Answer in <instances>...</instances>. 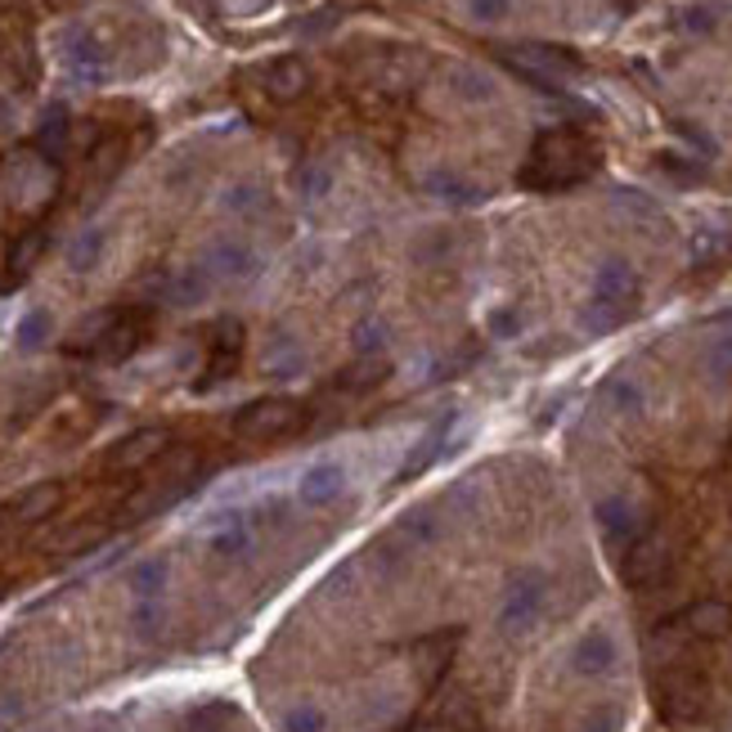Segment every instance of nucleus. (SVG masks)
I'll use <instances>...</instances> for the list:
<instances>
[{
  "instance_id": "obj_1",
  "label": "nucleus",
  "mask_w": 732,
  "mask_h": 732,
  "mask_svg": "<svg viewBox=\"0 0 732 732\" xmlns=\"http://www.w3.org/2000/svg\"><path fill=\"white\" fill-rule=\"evenodd\" d=\"M602 162L598 144L575 131V126H548L535 135L530 158L517 171V185L530 194H553V190H571L580 180H589Z\"/></svg>"
},
{
  "instance_id": "obj_2",
  "label": "nucleus",
  "mask_w": 732,
  "mask_h": 732,
  "mask_svg": "<svg viewBox=\"0 0 732 732\" xmlns=\"http://www.w3.org/2000/svg\"><path fill=\"white\" fill-rule=\"evenodd\" d=\"M544 607H548V575L544 571H517L503 594H499V611H495V625L503 638H526L535 634V625L544 620Z\"/></svg>"
},
{
  "instance_id": "obj_3",
  "label": "nucleus",
  "mask_w": 732,
  "mask_h": 732,
  "mask_svg": "<svg viewBox=\"0 0 732 732\" xmlns=\"http://www.w3.org/2000/svg\"><path fill=\"white\" fill-rule=\"evenodd\" d=\"M0 180H10V203L19 211H32V216L46 211L59 194V167L41 149L10 154L5 162H0Z\"/></svg>"
},
{
  "instance_id": "obj_4",
  "label": "nucleus",
  "mask_w": 732,
  "mask_h": 732,
  "mask_svg": "<svg viewBox=\"0 0 732 732\" xmlns=\"http://www.w3.org/2000/svg\"><path fill=\"white\" fill-rule=\"evenodd\" d=\"M302 427H306V410H302V400H292V395L252 400V405L239 410V418H234V436L239 441H256V446L283 441V436L302 431Z\"/></svg>"
},
{
  "instance_id": "obj_5",
  "label": "nucleus",
  "mask_w": 732,
  "mask_h": 732,
  "mask_svg": "<svg viewBox=\"0 0 732 732\" xmlns=\"http://www.w3.org/2000/svg\"><path fill=\"white\" fill-rule=\"evenodd\" d=\"M706 706H710V687L697 670L683 661L661 670V679H656V710H661V719L697 723V719H706Z\"/></svg>"
},
{
  "instance_id": "obj_6",
  "label": "nucleus",
  "mask_w": 732,
  "mask_h": 732,
  "mask_svg": "<svg viewBox=\"0 0 732 732\" xmlns=\"http://www.w3.org/2000/svg\"><path fill=\"white\" fill-rule=\"evenodd\" d=\"M499 59L539 90H558V82L580 72V59L562 46H499Z\"/></svg>"
},
{
  "instance_id": "obj_7",
  "label": "nucleus",
  "mask_w": 732,
  "mask_h": 732,
  "mask_svg": "<svg viewBox=\"0 0 732 732\" xmlns=\"http://www.w3.org/2000/svg\"><path fill=\"white\" fill-rule=\"evenodd\" d=\"M203 266H207L211 279L247 283V279L261 274V256H256V247H252L247 239H230V234H221V239H211V243H207Z\"/></svg>"
},
{
  "instance_id": "obj_8",
  "label": "nucleus",
  "mask_w": 732,
  "mask_h": 732,
  "mask_svg": "<svg viewBox=\"0 0 732 732\" xmlns=\"http://www.w3.org/2000/svg\"><path fill=\"white\" fill-rule=\"evenodd\" d=\"M670 562H674V548H670V535L666 530H643L630 553H625V580L634 584V589H643V584H656L661 575H670Z\"/></svg>"
},
{
  "instance_id": "obj_9",
  "label": "nucleus",
  "mask_w": 732,
  "mask_h": 732,
  "mask_svg": "<svg viewBox=\"0 0 732 732\" xmlns=\"http://www.w3.org/2000/svg\"><path fill=\"white\" fill-rule=\"evenodd\" d=\"M594 302L611 306L615 315L630 319V310L638 306V274H634V266L625 261V256H611V261L598 266V274H594Z\"/></svg>"
},
{
  "instance_id": "obj_10",
  "label": "nucleus",
  "mask_w": 732,
  "mask_h": 732,
  "mask_svg": "<svg viewBox=\"0 0 732 732\" xmlns=\"http://www.w3.org/2000/svg\"><path fill=\"white\" fill-rule=\"evenodd\" d=\"M167 446H171L167 427H135L131 436H122V441L108 450V467H113V472H139V467H149L154 459H162Z\"/></svg>"
},
{
  "instance_id": "obj_11",
  "label": "nucleus",
  "mask_w": 732,
  "mask_h": 732,
  "mask_svg": "<svg viewBox=\"0 0 732 732\" xmlns=\"http://www.w3.org/2000/svg\"><path fill=\"white\" fill-rule=\"evenodd\" d=\"M63 63H68V72L77 82H103L108 77V50H103V41L90 32V27H72L68 36H63Z\"/></svg>"
},
{
  "instance_id": "obj_12",
  "label": "nucleus",
  "mask_w": 732,
  "mask_h": 732,
  "mask_svg": "<svg viewBox=\"0 0 732 732\" xmlns=\"http://www.w3.org/2000/svg\"><path fill=\"white\" fill-rule=\"evenodd\" d=\"M342 495H346V467L333 463V459L310 463L297 481V503L302 508H333Z\"/></svg>"
},
{
  "instance_id": "obj_13",
  "label": "nucleus",
  "mask_w": 732,
  "mask_h": 732,
  "mask_svg": "<svg viewBox=\"0 0 732 732\" xmlns=\"http://www.w3.org/2000/svg\"><path fill=\"white\" fill-rule=\"evenodd\" d=\"M207 351H211V359H207L198 387H216L225 374H234V364H239V355H243V324H239V319H216V324H211Z\"/></svg>"
},
{
  "instance_id": "obj_14",
  "label": "nucleus",
  "mask_w": 732,
  "mask_h": 732,
  "mask_svg": "<svg viewBox=\"0 0 732 732\" xmlns=\"http://www.w3.org/2000/svg\"><path fill=\"white\" fill-rule=\"evenodd\" d=\"M59 503H63V486L59 481L27 486L23 495H14L5 508H0V526H36V522H46Z\"/></svg>"
},
{
  "instance_id": "obj_15",
  "label": "nucleus",
  "mask_w": 732,
  "mask_h": 732,
  "mask_svg": "<svg viewBox=\"0 0 732 732\" xmlns=\"http://www.w3.org/2000/svg\"><path fill=\"white\" fill-rule=\"evenodd\" d=\"M620 661V647L607 630H589V634H580L575 647H571V670L584 674V679H602L611 674Z\"/></svg>"
},
{
  "instance_id": "obj_16",
  "label": "nucleus",
  "mask_w": 732,
  "mask_h": 732,
  "mask_svg": "<svg viewBox=\"0 0 732 732\" xmlns=\"http://www.w3.org/2000/svg\"><path fill=\"white\" fill-rule=\"evenodd\" d=\"M149 315H144V310H122L118 315V324L113 328H108V338L99 342V359H108V364H118V359H126V355H135L144 342H149Z\"/></svg>"
},
{
  "instance_id": "obj_17",
  "label": "nucleus",
  "mask_w": 732,
  "mask_h": 732,
  "mask_svg": "<svg viewBox=\"0 0 732 732\" xmlns=\"http://www.w3.org/2000/svg\"><path fill=\"white\" fill-rule=\"evenodd\" d=\"M418 185H423V194H431L436 203H446V207H477V203H486V190L472 185L467 175H459V171H450V167L427 171Z\"/></svg>"
},
{
  "instance_id": "obj_18",
  "label": "nucleus",
  "mask_w": 732,
  "mask_h": 732,
  "mask_svg": "<svg viewBox=\"0 0 732 732\" xmlns=\"http://www.w3.org/2000/svg\"><path fill=\"white\" fill-rule=\"evenodd\" d=\"M211 283L216 279L207 274V266H185V270H175V274L162 279V302L175 306V310H194V306H203L211 297Z\"/></svg>"
},
{
  "instance_id": "obj_19",
  "label": "nucleus",
  "mask_w": 732,
  "mask_h": 732,
  "mask_svg": "<svg viewBox=\"0 0 732 732\" xmlns=\"http://www.w3.org/2000/svg\"><path fill=\"white\" fill-rule=\"evenodd\" d=\"M683 630L692 638H706V643H719L732 634V607L723 598H701L683 611Z\"/></svg>"
},
{
  "instance_id": "obj_20",
  "label": "nucleus",
  "mask_w": 732,
  "mask_h": 732,
  "mask_svg": "<svg viewBox=\"0 0 732 732\" xmlns=\"http://www.w3.org/2000/svg\"><path fill=\"white\" fill-rule=\"evenodd\" d=\"M310 90V68L302 63V59H274L270 68H266V95L274 99V103H297L302 95Z\"/></svg>"
},
{
  "instance_id": "obj_21",
  "label": "nucleus",
  "mask_w": 732,
  "mask_h": 732,
  "mask_svg": "<svg viewBox=\"0 0 732 732\" xmlns=\"http://www.w3.org/2000/svg\"><path fill=\"white\" fill-rule=\"evenodd\" d=\"M450 431H454V414H441L431 427H427V436L410 450V459H405V467H400V481H414V477H423V472L441 459V450H446V441H450Z\"/></svg>"
},
{
  "instance_id": "obj_22",
  "label": "nucleus",
  "mask_w": 732,
  "mask_h": 732,
  "mask_svg": "<svg viewBox=\"0 0 732 732\" xmlns=\"http://www.w3.org/2000/svg\"><path fill=\"white\" fill-rule=\"evenodd\" d=\"M252 544H256V530L247 526V517H230L225 526H216L207 548H211V558H221V562H239L252 553Z\"/></svg>"
},
{
  "instance_id": "obj_23",
  "label": "nucleus",
  "mask_w": 732,
  "mask_h": 732,
  "mask_svg": "<svg viewBox=\"0 0 732 732\" xmlns=\"http://www.w3.org/2000/svg\"><path fill=\"white\" fill-rule=\"evenodd\" d=\"M302 369H306V351H302V342L279 328V333L270 338V346H266V374L283 382V378H297Z\"/></svg>"
},
{
  "instance_id": "obj_24",
  "label": "nucleus",
  "mask_w": 732,
  "mask_h": 732,
  "mask_svg": "<svg viewBox=\"0 0 732 732\" xmlns=\"http://www.w3.org/2000/svg\"><path fill=\"white\" fill-rule=\"evenodd\" d=\"M391 378V364H387V355H355V364L351 369H342L338 374V391H351V395H359V391H374V387H382Z\"/></svg>"
},
{
  "instance_id": "obj_25",
  "label": "nucleus",
  "mask_w": 732,
  "mask_h": 732,
  "mask_svg": "<svg viewBox=\"0 0 732 732\" xmlns=\"http://www.w3.org/2000/svg\"><path fill=\"white\" fill-rule=\"evenodd\" d=\"M594 517H598V526H602L611 539H638V517H634V503H630L625 495H607V499H598Z\"/></svg>"
},
{
  "instance_id": "obj_26",
  "label": "nucleus",
  "mask_w": 732,
  "mask_h": 732,
  "mask_svg": "<svg viewBox=\"0 0 732 732\" xmlns=\"http://www.w3.org/2000/svg\"><path fill=\"white\" fill-rule=\"evenodd\" d=\"M167 580H171V566L167 558H139L131 571H126V589L131 598H162L167 594Z\"/></svg>"
},
{
  "instance_id": "obj_27",
  "label": "nucleus",
  "mask_w": 732,
  "mask_h": 732,
  "mask_svg": "<svg viewBox=\"0 0 732 732\" xmlns=\"http://www.w3.org/2000/svg\"><path fill=\"white\" fill-rule=\"evenodd\" d=\"M103 247H108V234H103L99 225L82 230L77 239H72V243H68V270H72V274H90V270L99 266V256H103Z\"/></svg>"
},
{
  "instance_id": "obj_28",
  "label": "nucleus",
  "mask_w": 732,
  "mask_h": 732,
  "mask_svg": "<svg viewBox=\"0 0 732 732\" xmlns=\"http://www.w3.org/2000/svg\"><path fill=\"white\" fill-rule=\"evenodd\" d=\"M118 315H122V310H95V315H86V319L68 333V351H77V355H82V351H90V355H95V351H99V342L108 338V328L118 324Z\"/></svg>"
},
{
  "instance_id": "obj_29",
  "label": "nucleus",
  "mask_w": 732,
  "mask_h": 732,
  "mask_svg": "<svg viewBox=\"0 0 732 732\" xmlns=\"http://www.w3.org/2000/svg\"><path fill=\"white\" fill-rule=\"evenodd\" d=\"M50 247V234L36 225V230H23L19 239H14V247H10V256H5V270L19 279V274H27L36 261H41V252Z\"/></svg>"
},
{
  "instance_id": "obj_30",
  "label": "nucleus",
  "mask_w": 732,
  "mask_h": 732,
  "mask_svg": "<svg viewBox=\"0 0 732 732\" xmlns=\"http://www.w3.org/2000/svg\"><path fill=\"white\" fill-rule=\"evenodd\" d=\"M292 190H297L306 203H319V198H328V194H333V167H328V162H319V158L302 162L297 171H292Z\"/></svg>"
},
{
  "instance_id": "obj_31",
  "label": "nucleus",
  "mask_w": 732,
  "mask_h": 732,
  "mask_svg": "<svg viewBox=\"0 0 732 732\" xmlns=\"http://www.w3.org/2000/svg\"><path fill=\"white\" fill-rule=\"evenodd\" d=\"M50 333H54V319H50V310H23V319L14 324V346L19 351H41L46 342H50Z\"/></svg>"
},
{
  "instance_id": "obj_32",
  "label": "nucleus",
  "mask_w": 732,
  "mask_h": 732,
  "mask_svg": "<svg viewBox=\"0 0 732 732\" xmlns=\"http://www.w3.org/2000/svg\"><path fill=\"white\" fill-rule=\"evenodd\" d=\"M68 144V108L63 103H50L41 126H36V149H41L46 158H59Z\"/></svg>"
},
{
  "instance_id": "obj_33",
  "label": "nucleus",
  "mask_w": 732,
  "mask_h": 732,
  "mask_svg": "<svg viewBox=\"0 0 732 732\" xmlns=\"http://www.w3.org/2000/svg\"><path fill=\"white\" fill-rule=\"evenodd\" d=\"M167 625V611H162V598H139L131 607V634L144 638V643H154Z\"/></svg>"
},
{
  "instance_id": "obj_34",
  "label": "nucleus",
  "mask_w": 732,
  "mask_h": 732,
  "mask_svg": "<svg viewBox=\"0 0 732 732\" xmlns=\"http://www.w3.org/2000/svg\"><path fill=\"white\" fill-rule=\"evenodd\" d=\"M387 324L378 319V315H364L355 328H351V346H355V355H382L387 351Z\"/></svg>"
},
{
  "instance_id": "obj_35",
  "label": "nucleus",
  "mask_w": 732,
  "mask_h": 732,
  "mask_svg": "<svg viewBox=\"0 0 732 732\" xmlns=\"http://www.w3.org/2000/svg\"><path fill=\"white\" fill-rule=\"evenodd\" d=\"M221 207H225L230 216H256V211L266 207V190L252 185V180H239V185H230V190L221 194Z\"/></svg>"
},
{
  "instance_id": "obj_36",
  "label": "nucleus",
  "mask_w": 732,
  "mask_h": 732,
  "mask_svg": "<svg viewBox=\"0 0 732 732\" xmlns=\"http://www.w3.org/2000/svg\"><path fill=\"white\" fill-rule=\"evenodd\" d=\"M279 728H283V732H328V715H324V706H315V701H297V706L283 710Z\"/></svg>"
},
{
  "instance_id": "obj_37",
  "label": "nucleus",
  "mask_w": 732,
  "mask_h": 732,
  "mask_svg": "<svg viewBox=\"0 0 732 732\" xmlns=\"http://www.w3.org/2000/svg\"><path fill=\"white\" fill-rule=\"evenodd\" d=\"M230 723H234V706H225V701H207V706L190 710V719H185L190 732H225Z\"/></svg>"
},
{
  "instance_id": "obj_38",
  "label": "nucleus",
  "mask_w": 732,
  "mask_h": 732,
  "mask_svg": "<svg viewBox=\"0 0 732 732\" xmlns=\"http://www.w3.org/2000/svg\"><path fill=\"white\" fill-rule=\"evenodd\" d=\"M122 154H126V144H122V139H103L99 149L90 154V171H95L99 180H108V175L122 167Z\"/></svg>"
},
{
  "instance_id": "obj_39",
  "label": "nucleus",
  "mask_w": 732,
  "mask_h": 732,
  "mask_svg": "<svg viewBox=\"0 0 732 732\" xmlns=\"http://www.w3.org/2000/svg\"><path fill=\"white\" fill-rule=\"evenodd\" d=\"M486 333H490L495 342L517 338V333H522V315L512 310V306H499V310H490V319H486Z\"/></svg>"
},
{
  "instance_id": "obj_40",
  "label": "nucleus",
  "mask_w": 732,
  "mask_h": 732,
  "mask_svg": "<svg viewBox=\"0 0 732 732\" xmlns=\"http://www.w3.org/2000/svg\"><path fill=\"white\" fill-rule=\"evenodd\" d=\"M450 86H454L463 99H490V95H495L490 82L481 77V72H472V68H459L454 77H450Z\"/></svg>"
},
{
  "instance_id": "obj_41",
  "label": "nucleus",
  "mask_w": 732,
  "mask_h": 732,
  "mask_svg": "<svg viewBox=\"0 0 732 732\" xmlns=\"http://www.w3.org/2000/svg\"><path fill=\"white\" fill-rule=\"evenodd\" d=\"M575 732H620V715L611 706H598V710H589V715L580 719Z\"/></svg>"
},
{
  "instance_id": "obj_42",
  "label": "nucleus",
  "mask_w": 732,
  "mask_h": 732,
  "mask_svg": "<svg viewBox=\"0 0 732 732\" xmlns=\"http://www.w3.org/2000/svg\"><path fill=\"white\" fill-rule=\"evenodd\" d=\"M467 10H472V19L495 23V19H503L512 10V0H467Z\"/></svg>"
},
{
  "instance_id": "obj_43",
  "label": "nucleus",
  "mask_w": 732,
  "mask_h": 732,
  "mask_svg": "<svg viewBox=\"0 0 732 732\" xmlns=\"http://www.w3.org/2000/svg\"><path fill=\"white\" fill-rule=\"evenodd\" d=\"M661 167H666L670 175H679V180H701V167L687 162V158H679V154H661Z\"/></svg>"
},
{
  "instance_id": "obj_44",
  "label": "nucleus",
  "mask_w": 732,
  "mask_h": 732,
  "mask_svg": "<svg viewBox=\"0 0 732 732\" xmlns=\"http://www.w3.org/2000/svg\"><path fill=\"white\" fill-rule=\"evenodd\" d=\"M405 526H410V535L414 539H436V517H431V512H414V517H405Z\"/></svg>"
},
{
  "instance_id": "obj_45",
  "label": "nucleus",
  "mask_w": 732,
  "mask_h": 732,
  "mask_svg": "<svg viewBox=\"0 0 732 732\" xmlns=\"http://www.w3.org/2000/svg\"><path fill=\"white\" fill-rule=\"evenodd\" d=\"M266 5H270V0H221V10H225V14H239V19L261 14Z\"/></svg>"
},
{
  "instance_id": "obj_46",
  "label": "nucleus",
  "mask_w": 732,
  "mask_h": 732,
  "mask_svg": "<svg viewBox=\"0 0 732 732\" xmlns=\"http://www.w3.org/2000/svg\"><path fill=\"white\" fill-rule=\"evenodd\" d=\"M611 400L620 410H634L638 405V387H630V382H611Z\"/></svg>"
},
{
  "instance_id": "obj_47",
  "label": "nucleus",
  "mask_w": 732,
  "mask_h": 732,
  "mask_svg": "<svg viewBox=\"0 0 732 732\" xmlns=\"http://www.w3.org/2000/svg\"><path fill=\"white\" fill-rule=\"evenodd\" d=\"M10 126H14V103H10V95H0V135Z\"/></svg>"
},
{
  "instance_id": "obj_48",
  "label": "nucleus",
  "mask_w": 732,
  "mask_h": 732,
  "mask_svg": "<svg viewBox=\"0 0 732 732\" xmlns=\"http://www.w3.org/2000/svg\"><path fill=\"white\" fill-rule=\"evenodd\" d=\"M687 27H697V32H710V14H706V10H692V14H687Z\"/></svg>"
},
{
  "instance_id": "obj_49",
  "label": "nucleus",
  "mask_w": 732,
  "mask_h": 732,
  "mask_svg": "<svg viewBox=\"0 0 732 732\" xmlns=\"http://www.w3.org/2000/svg\"><path fill=\"white\" fill-rule=\"evenodd\" d=\"M10 5H19V0H0V10H10Z\"/></svg>"
}]
</instances>
